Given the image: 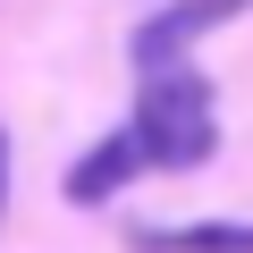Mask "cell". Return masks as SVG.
<instances>
[{
	"instance_id": "obj_1",
	"label": "cell",
	"mask_w": 253,
	"mask_h": 253,
	"mask_svg": "<svg viewBox=\"0 0 253 253\" xmlns=\"http://www.w3.org/2000/svg\"><path fill=\"white\" fill-rule=\"evenodd\" d=\"M135 161H161V169H194V161H211V144H219V126H211V84L194 76V68H152L144 76V101H135Z\"/></svg>"
},
{
	"instance_id": "obj_2",
	"label": "cell",
	"mask_w": 253,
	"mask_h": 253,
	"mask_svg": "<svg viewBox=\"0 0 253 253\" xmlns=\"http://www.w3.org/2000/svg\"><path fill=\"white\" fill-rule=\"evenodd\" d=\"M236 9H253V0H169L161 17H144V34H135V59L144 68H169L194 34H211V26H228Z\"/></svg>"
},
{
	"instance_id": "obj_3",
	"label": "cell",
	"mask_w": 253,
	"mask_h": 253,
	"mask_svg": "<svg viewBox=\"0 0 253 253\" xmlns=\"http://www.w3.org/2000/svg\"><path fill=\"white\" fill-rule=\"evenodd\" d=\"M144 253H253V219H194V228H135Z\"/></svg>"
},
{
	"instance_id": "obj_4",
	"label": "cell",
	"mask_w": 253,
	"mask_h": 253,
	"mask_svg": "<svg viewBox=\"0 0 253 253\" xmlns=\"http://www.w3.org/2000/svg\"><path fill=\"white\" fill-rule=\"evenodd\" d=\"M126 169H135V144L126 135H110V144H93L76 169H68V203H110L118 186H126Z\"/></svg>"
},
{
	"instance_id": "obj_5",
	"label": "cell",
	"mask_w": 253,
	"mask_h": 253,
	"mask_svg": "<svg viewBox=\"0 0 253 253\" xmlns=\"http://www.w3.org/2000/svg\"><path fill=\"white\" fill-rule=\"evenodd\" d=\"M0 194H9V135H0Z\"/></svg>"
}]
</instances>
